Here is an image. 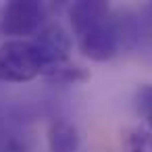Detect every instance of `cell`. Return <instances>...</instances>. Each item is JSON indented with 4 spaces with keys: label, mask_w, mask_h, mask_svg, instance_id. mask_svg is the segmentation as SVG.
<instances>
[{
    "label": "cell",
    "mask_w": 152,
    "mask_h": 152,
    "mask_svg": "<svg viewBox=\"0 0 152 152\" xmlns=\"http://www.w3.org/2000/svg\"><path fill=\"white\" fill-rule=\"evenodd\" d=\"M42 75V67L31 42L7 40L0 46V81L25 83Z\"/></svg>",
    "instance_id": "1"
},
{
    "label": "cell",
    "mask_w": 152,
    "mask_h": 152,
    "mask_svg": "<svg viewBox=\"0 0 152 152\" xmlns=\"http://www.w3.org/2000/svg\"><path fill=\"white\" fill-rule=\"evenodd\" d=\"M46 9L36 0H13L0 13V34L2 36H36L42 29Z\"/></svg>",
    "instance_id": "2"
},
{
    "label": "cell",
    "mask_w": 152,
    "mask_h": 152,
    "mask_svg": "<svg viewBox=\"0 0 152 152\" xmlns=\"http://www.w3.org/2000/svg\"><path fill=\"white\" fill-rule=\"evenodd\" d=\"M40 67H42V75L63 67L69 63V52H71V36L61 27V25H46L42 27L34 42H31Z\"/></svg>",
    "instance_id": "3"
},
{
    "label": "cell",
    "mask_w": 152,
    "mask_h": 152,
    "mask_svg": "<svg viewBox=\"0 0 152 152\" xmlns=\"http://www.w3.org/2000/svg\"><path fill=\"white\" fill-rule=\"evenodd\" d=\"M121 44L123 42H121V36L117 29V21L110 17L77 36V46L83 52V56H88L90 61H96V63L110 61L119 52Z\"/></svg>",
    "instance_id": "4"
},
{
    "label": "cell",
    "mask_w": 152,
    "mask_h": 152,
    "mask_svg": "<svg viewBox=\"0 0 152 152\" xmlns=\"http://www.w3.org/2000/svg\"><path fill=\"white\" fill-rule=\"evenodd\" d=\"M108 17H110V9L102 0H79L69 9V21H71L75 36L106 21Z\"/></svg>",
    "instance_id": "5"
},
{
    "label": "cell",
    "mask_w": 152,
    "mask_h": 152,
    "mask_svg": "<svg viewBox=\"0 0 152 152\" xmlns=\"http://www.w3.org/2000/svg\"><path fill=\"white\" fill-rule=\"evenodd\" d=\"M48 148L50 152H77L79 131L67 119H54L48 127Z\"/></svg>",
    "instance_id": "6"
},
{
    "label": "cell",
    "mask_w": 152,
    "mask_h": 152,
    "mask_svg": "<svg viewBox=\"0 0 152 152\" xmlns=\"http://www.w3.org/2000/svg\"><path fill=\"white\" fill-rule=\"evenodd\" d=\"M123 152H152V131L144 127L123 131Z\"/></svg>",
    "instance_id": "7"
},
{
    "label": "cell",
    "mask_w": 152,
    "mask_h": 152,
    "mask_svg": "<svg viewBox=\"0 0 152 152\" xmlns=\"http://www.w3.org/2000/svg\"><path fill=\"white\" fill-rule=\"evenodd\" d=\"M46 77H48L50 81H56V83H77V81L90 79V73H88L86 69L77 67V65L67 63V65H63V67H58V69L46 73Z\"/></svg>",
    "instance_id": "8"
},
{
    "label": "cell",
    "mask_w": 152,
    "mask_h": 152,
    "mask_svg": "<svg viewBox=\"0 0 152 152\" xmlns=\"http://www.w3.org/2000/svg\"><path fill=\"white\" fill-rule=\"evenodd\" d=\"M135 110L152 127V83H144L135 92Z\"/></svg>",
    "instance_id": "9"
}]
</instances>
